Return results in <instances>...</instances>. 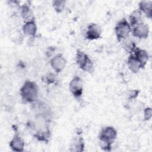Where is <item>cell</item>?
Masks as SVG:
<instances>
[{
	"label": "cell",
	"mask_w": 152,
	"mask_h": 152,
	"mask_svg": "<svg viewBox=\"0 0 152 152\" xmlns=\"http://www.w3.org/2000/svg\"><path fill=\"white\" fill-rule=\"evenodd\" d=\"M22 99L25 102H33L38 96V88L36 84L31 81H26L20 88Z\"/></svg>",
	"instance_id": "obj_1"
},
{
	"label": "cell",
	"mask_w": 152,
	"mask_h": 152,
	"mask_svg": "<svg viewBox=\"0 0 152 152\" xmlns=\"http://www.w3.org/2000/svg\"><path fill=\"white\" fill-rule=\"evenodd\" d=\"M117 137L116 131L112 126H107L103 128L99 134L100 141L103 145L102 148L104 150L109 151L111 148V145L114 142Z\"/></svg>",
	"instance_id": "obj_2"
},
{
	"label": "cell",
	"mask_w": 152,
	"mask_h": 152,
	"mask_svg": "<svg viewBox=\"0 0 152 152\" xmlns=\"http://www.w3.org/2000/svg\"><path fill=\"white\" fill-rule=\"evenodd\" d=\"M76 62L79 67L83 71L93 72L94 71L93 64L88 55L83 52L78 50L76 55Z\"/></svg>",
	"instance_id": "obj_3"
},
{
	"label": "cell",
	"mask_w": 152,
	"mask_h": 152,
	"mask_svg": "<svg viewBox=\"0 0 152 152\" xmlns=\"http://www.w3.org/2000/svg\"><path fill=\"white\" fill-rule=\"evenodd\" d=\"M115 31L117 39L119 42L121 39L127 37L131 31V26L128 21L124 18L116 25Z\"/></svg>",
	"instance_id": "obj_4"
},
{
	"label": "cell",
	"mask_w": 152,
	"mask_h": 152,
	"mask_svg": "<svg viewBox=\"0 0 152 152\" xmlns=\"http://www.w3.org/2000/svg\"><path fill=\"white\" fill-rule=\"evenodd\" d=\"M69 90L76 98L80 97L83 93V83L78 76L74 77L69 83Z\"/></svg>",
	"instance_id": "obj_5"
},
{
	"label": "cell",
	"mask_w": 152,
	"mask_h": 152,
	"mask_svg": "<svg viewBox=\"0 0 152 152\" xmlns=\"http://www.w3.org/2000/svg\"><path fill=\"white\" fill-rule=\"evenodd\" d=\"M66 61L62 54H58L50 60V65L52 68L56 72H60L65 68Z\"/></svg>",
	"instance_id": "obj_6"
},
{
	"label": "cell",
	"mask_w": 152,
	"mask_h": 152,
	"mask_svg": "<svg viewBox=\"0 0 152 152\" xmlns=\"http://www.w3.org/2000/svg\"><path fill=\"white\" fill-rule=\"evenodd\" d=\"M148 33L149 28L148 25L141 23L138 24L132 31L133 36L140 39L147 38L148 36Z\"/></svg>",
	"instance_id": "obj_7"
},
{
	"label": "cell",
	"mask_w": 152,
	"mask_h": 152,
	"mask_svg": "<svg viewBox=\"0 0 152 152\" xmlns=\"http://www.w3.org/2000/svg\"><path fill=\"white\" fill-rule=\"evenodd\" d=\"M100 27L95 23H91L88 26V29L86 32V38L89 40L97 39L100 38L101 35Z\"/></svg>",
	"instance_id": "obj_8"
},
{
	"label": "cell",
	"mask_w": 152,
	"mask_h": 152,
	"mask_svg": "<svg viewBox=\"0 0 152 152\" xmlns=\"http://www.w3.org/2000/svg\"><path fill=\"white\" fill-rule=\"evenodd\" d=\"M10 146L14 151H23L24 147V141L18 134H15L10 141Z\"/></svg>",
	"instance_id": "obj_9"
},
{
	"label": "cell",
	"mask_w": 152,
	"mask_h": 152,
	"mask_svg": "<svg viewBox=\"0 0 152 152\" xmlns=\"http://www.w3.org/2000/svg\"><path fill=\"white\" fill-rule=\"evenodd\" d=\"M134 51V57L141 64V68L144 67L148 60V55L147 52L138 48H136Z\"/></svg>",
	"instance_id": "obj_10"
},
{
	"label": "cell",
	"mask_w": 152,
	"mask_h": 152,
	"mask_svg": "<svg viewBox=\"0 0 152 152\" xmlns=\"http://www.w3.org/2000/svg\"><path fill=\"white\" fill-rule=\"evenodd\" d=\"M140 11H142L145 15L148 18H151L152 16V2L142 1L139 4Z\"/></svg>",
	"instance_id": "obj_11"
},
{
	"label": "cell",
	"mask_w": 152,
	"mask_h": 152,
	"mask_svg": "<svg viewBox=\"0 0 152 152\" xmlns=\"http://www.w3.org/2000/svg\"><path fill=\"white\" fill-rule=\"evenodd\" d=\"M23 31L25 34L34 36L36 33L37 27L33 20L29 21L23 26Z\"/></svg>",
	"instance_id": "obj_12"
},
{
	"label": "cell",
	"mask_w": 152,
	"mask_h": 152,
	"mask_svg": "<svg viewBox=\"0 0 152 152\" xmlns=\"http://www.w3.org/2000/svg\"><path fill=\"white\" fill-rule=\"evenodd\" d=\"M128 65L130 70L134 73L138 72L141 68V64L133 55H131L129 56L128 60Z\"/></svg>",
	"instance_id": "obj_13"
},
{
	"label": "cell",
	"mask_w": 152,
	"mask_h": 152,
	"mask_svg": "<svg viewBox=\"0 0 152 152\" xmlns=\"http://www.w3.org/2000/svg\"><path fill=\"white\" fill-rule=\"evenodd\" d=\"M142 12L141 11L135 10L133 11L129 15V21L131 26H135L140 23V22L141 20Z\"/></svg>",
	"instance_id": "obj_14"
},
{
	"label": "cell",
	"mask_w": 152,
	"mask_h": 152,
	"mask_svg": "<svg viewBox=\"0 0 152 152\" xmlns=\"http://www.w3.org/2000/svg\"><path fill=\"white\" fill-rule=\"evenodd\" d=\"M124 47L126 50L131 53L135 50V45L131 40L128 39V37H126L124 40Z\"/></svg>",
	"instance_id": "obj_15"
},
{
	"label": "cell",
	"mask_w": 152,
	"mask_h": 152,
	"mask_svg": "<svg viewBox=\"0 0 152 152\" xmlns=\"http://www.w3.org/2000/svg\"><path fill=\"white\" fill-rule=\"evenodd\" d=\"M65 1H55L53 2V7L57 12H62L65 7Z\"/></svg>",
	"instance_id": "obj_16"
},
{
	"label": "cell",
	"mask_w": 152,
	"mask_h": 152,
	"mask_svg": "<svg viewBox=\"0 0 152 152\" xmlns=\"http://www.w3.org/2000/svg\"><path fill=\"white\" fill-rule=\"evenodd\" d=\"M76 143H74V146L76 148L75 151H83L84 150V142L81 137H78V139L75 141Z\"/></svg>",
	"instance_id": "obj_17"
},
{
	"label": "cell",
	"mask_w": 152,
	"mask_h": 152,
	"mask_svg": "<svg viewBox=\"0 0 152 152\" xmlns=\"http://www.w3.org/2000/svg\"><path fill=\"white\" fill-rule=\"evenodd\" d=\"M30 15V8L27 5H23L21 7V15L23 18H27L29 17Z\"/></svg>",
	"instance_id": "obj_18"
},
{
	"label": "cell",
	"mask_w": 152,
	"mask_h": 152,
	"mask_svg": "<svg viewBox=\"0 0 152 152\" xmlns=\"http://www.w3.org/2000/svg\"><path fill=\"white\" fill-rule=\"evenodd\" d=\"M152 116V110L150 107H147L144 110V119L145 121L149 120Z\"/></svg>",
	"instance_id": "obj_19"
},
{
	"label": "cell",
	"mask_w": 152,
	"mask_h": 152,
	"mask_svg": "<svg viewBox=\"0 0 152 152\" xmlns=\"http://www.w3.org/2000/svg\"><path fill=\"white\" fill-rule=\"evenodd\" d=\"M45 80L49 84L52 83L55 81V75L53 74H50L48 75L47 76H46Z\"/></svg>",
	"instance_id": "obj_20"
},
{
	"label": "cell",
	"mask_w": 152,
	"mask_h": 152,
	"mask_svg": "<svg viewBox=\"0 0 152 152\" xmlns=\"http://www.w3.org/2000/svg\"><path fill=\"white\" fill-rule=\"evenodd\" d=\"M138 91L137 90H133L131 91V93L129 94V99H134L136 97L138 94Z\"/></svg>",
	"instance_id": "obj_21"
}]
</instances>
